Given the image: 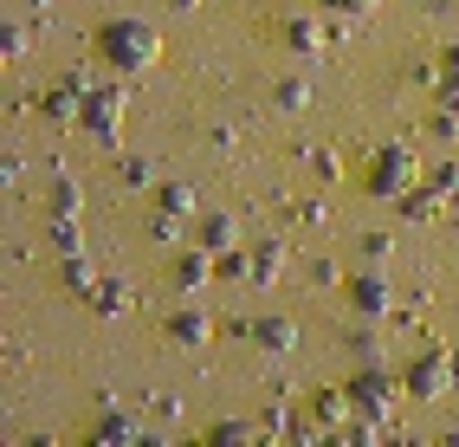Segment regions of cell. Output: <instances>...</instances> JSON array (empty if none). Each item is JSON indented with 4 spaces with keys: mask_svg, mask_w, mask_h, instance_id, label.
Wrapping results in <instances>:
<instances>
[{
    "mask_svg": "<svg viewBox=\"0 0 459 447\" xmlns=\"http://www.w3.org/2000/svg\"><path fill=\"white\" fill-rule=\"evenodd\" d=\"M98 52H104V58H117V66H124V72H143L149 58L162 52V39L149 33L143 20H110L104 33H98Z\"/></svg>",
    "mask_w": 459,
    "mask_h": 447,
    "instance_id": "1",
    "label": "cell"
},
{
    "mask_svg": "<svg viewBox=\"0 0 459 447\" xmlns=\"http://www.w3.org/2000/svg\"><path fill=\"white\" fill-rule=\"evenodd\" d=\"M408 175H414V156H408L402 143H394V149H382V156H376V169H369V188H376V195H402V182H408Z\"/></svg>",
    "mask_w": 459,
    "mask_h": 447,
    "instance_id": "2",
    "label": "cell"
},
{
    "mask_svg": "<svg viewBox=\"0 0 459 447\" xmlns=\"http://www.w3.org/2000/svg\"><path fill=\"white\" fill-rule=\"evenodd\" d=\"M169 337H181V344H207V311H175V318H169Z\"/></svg>",
    "mask_w": 459,
    "mask_h": 447,
    "instance_id": "3",
    "label": "cell"
},
{
    "mask_svg": "<svg viewBox=\"0 0 459 447\" xmlns=\"http://www.w3.org/2000/svg\"><path fill=\"white\" fill-rule=\"evenodd\" d=\"M201 247H207V253H233V221H227V215L201 221Z\"/></svg>",
    "mask_w": 459,
    "mask_h": 447,
    "instance_id": "4",
    "label": "cell"
},
{
    "mask_svg": "<svg viewBox=\"0 0 459 447\" xmlns=\"http://www.w3.org/2000/svg\"><path fill=\"white\" fill-rule=\"evenodd\" d=\"M350 292H356V311H388V285L382 279H356Z\"/></svg>",
    "mask_w": 459,
    "mask_h": 447,
    "instance_id": "5",
    "label": "cell"
},
{
    "mask_svg": "<svg viewBox=\"0 0 459 447\" xmlns=\"http://www.w3.org/2000/svg\"><path fill=\"white\" fill-rule=\"evenodd\" d=\"M175 279L188 285V292H201V285H207V247H195L188 259H181V266H175Z\"/></svg>",
    "mask_w": 459,
    "mask_h": 447,
    "instance_id": "6",
    "label": "cell"
},
{
    "mask_svg": "<svg viewBox=\"0 0 459 447\" xmlns=\"http://www.w3.org/2000/svg\"><path fill=\"white\" fill-rule=\"evenodd\" d=\"M291 337H298L291 318H265V324H259V344H265V350H291Z\"/></svg>",
    "mask_w": 459,
    "mask_h": 447,
    "instance_id": "7",
    "label": "cell"
},
{
    "mask_svg": "<svg viewBox=\"0 0 459 447\" xmlns=\"http://www.w3.org/2000/svg\"><path fill=\"white\" fill-rule=\"evenodd\" d=\"M91 305H98V311H124V305H130V285H117V279L98 285V298H91Z\"/></svg>",
    "mask_w": 459,
    "mask_h": 447,
    "instance_id": "8",
    "label": "cell"
},
{
    "mask_svg": "<svg viewBox=\"0 0 459 447\" xmlns=\"http://www.w3.org/2000/svg\"><path fill=\"white\" fill-rule=\"evenodd\" d=\"M285 33H291V46H298V52H317V26H311V20H291Z\"/></svg>",
    "mask_w": 459,
    "mask_h": 447,
    "instance_id": "9",
    "label": "cell"
},
{
    "mask_svg": "<svg viewBox=\"0 0 459 447\" xmlns=\"http://www.w3.org/2000/svg\"><path fill=\"white\" fill-rule=\"evenodd\" d=\"M414 382H420V390H446V364H420Z\"/></svg>",
    "mask_w": 459,
    "mask_h": 447,
    "instance_id": "10",
    "label": "cell"
},
{
    "mask_svg": "<svg viewBox=\"0 0 459 447\" xmlns=\"http://www.w3.org/2000/svg\"><path fill=\"white\" fill-rule=\"evenodd\" d=\"M434 195H459V162H446V169H434Z\"/></svg>",
    "mask_w": 459,
    "mask_h": 447,
    "instance_id": "11",
    "label": "cell"
},
{
    "mask_svg": "<svg viewBox=\"0 0 459 447\" xmlns=\"http://www.w3.org/2000/svg\"><path fill=\"white\" fill-rule=\"evenodd\" d=\"M52 241H58V253H78V247H84V241H78V227H72V221H58V227H52Z\"/></svg>",
    "mask_w": 459,
    "mask_h": 447,
    "instance_id": "12",
    "label": "cell"
},
{
    "mask_svg": "<svg viewBox=\"0 0 459 447\" xmlns=\"http://www.w3.org/2000/svg\"><path fill=\"white\" fill-rule=\"evenodd\" d=\"M162 201H169V215H188V207H195L188 188H162Z\"/></svg>",
    "mask_w": 459,
    "mask_h": 447,
    "instance_id": "13",
    "label": "cell"
},
{
    "mask_svg": "<svg viewBox=\"0 0 459 447\" xmlns=\"http://www.w3.org/2000/svg\"><path fill=\"white\" fill-rule=\"evenodd\" d=\"M279 104H285V110H298V104H304V84H298V78H285V92H279Z\"/></svg>",
    "mask_w": 459,
    "mask_h": 447,
    "instance_id": "14",
    "label": "cell"
}]
</instances>
